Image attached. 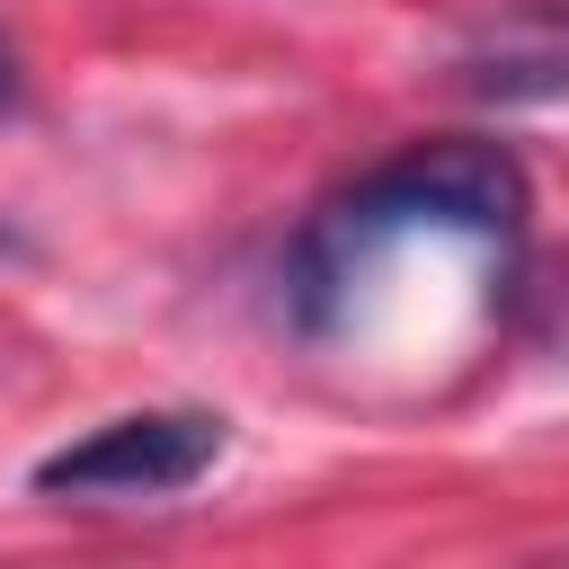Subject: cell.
Returning a JSON list of instances; mask_svg holds the SVG:
<instances>
[{
	"mask_svg": "<svg viewBox=\"0 0 569 569\" xmlns=\"http://www.w3.org/2000/svg\"><path fill=\"white\" fill-rule=\"evenodd\" d=\"M525 169L507 142L453 133V142H409L356 187H338L284 258V320L311 356H338L356 311L427 249V258H507L525 249Z\"/></svg>",
	"mask_w": 569,
	"mask_h": 569,
	"instance_id": "cell-1",
	"label": "cell"
},
{
	"mask_svg": "<svg viewBox=\"0 0 569 569\" xmlns=\"http://www.w3.org/2000/svg\"><path fill=\"white\" fill-rule=\"evenodd\" d=\"M222 418L213 409H133V418H107L89 427L80 445L44 453L27 471L36 498H62V507H133V498H178L196 489L213 462H222Z\"/></svg>",
	"mask_w": 569,
	"mask_h": 569,
	"instance_id": "cell-2",
	"label": "cell"
},
{
	"mask_svg": "<svg viewBox=\"0 0 569 569\" xmlns=\"http://www.w3.org/2000/svg\"><path fill=\"white\" fill-rule=\"evenodd\" d=\"M445 71H453V89H471L489 107H569V9L533 0V9L480 18L453 36Z\"/></svg>",
	"mask_w": 569,
	"mask_h": 569,
	"instance_id": "cell-3",
	"label": "cell"
},
{
	"mask_svg": "<svg viewBox=\"0 0 569 569\" xmlns=\"http://www.w3.org/2000/svg\"><path fill=\"white\" fill-rule=\"evenodd\" d=\"M0 107H18V53H9V36H0Z\"/></svg>",
	"mask_w": 569,
	"mask_h": 569,
	"instance_id": "cell-4",
	"label": "cell"
}]
</instances>
